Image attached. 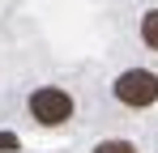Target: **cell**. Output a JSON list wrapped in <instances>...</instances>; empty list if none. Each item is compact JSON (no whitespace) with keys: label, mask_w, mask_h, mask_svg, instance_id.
<instances>
[{"label":"cell","mask_w":158,"mask_h":153,"mask_svg":"<svg viewBox=\"0 0 158 153\" xmlns=\"http://www.w3.org/2000/svg\"><path fill=\"white\" fill-rule=\"evenodd\" d=\"M17 145H22V140H17L13 132H0V149H4V153H13V149H17Z\"/></svg>","instance_id":"cell-5"},{"label":"cell","mask_w":158,"mask_h":153,"mask_svg":"<svg viewBox=\"0 0 158 153\" xmlns=\"http://www.w3.org/2000/svg\"><path fill=\"white\" fill-rule=\"evenodd\" d=\"M94 153H137V145H128V140H103Z\"/></svg>","instance_id":"cell-4"},{"label":"cell","mask_w":158,"mask_h":153,"mask_svg":"<svg viewBox=\"0 0 158 153\" xmlns=\"http://www.w3.org/2000/svg\"><path fill=\"white\" fill-rule=\"evenodd\" d=\"M141 38H145V47L158 51V9H150V13L141 17Z\"/></svg>","instance_id":"cell-3"},{"label":"cell","mask_w":158,"mask_h":153,"mask_svg":"<svg viewBox=\"0 0 158 153\" xmlns=\"http://www.w3.org/2000/svg\"><path fill=\"white\" fill-rule=\"evenodd\" d=\"M115 98L124 102V106H150V102H158V76L150 73V68H128V73H120Z\"/></svg>","instance_id":"cell-1"},{"label":"cell","mask_w":158,"mask_h":153,"mask_svg":"<svg viewBox=\"0 0 158 153\" xmlns=\"http://www.w3.org/2000/svg\"><path fill=\"white\" fill-rule=\"evenodd\" d=\"M30 115L39 124L56 128V124H64V119H73V98L64 89H56V85H43V89L30 94Z\"/></svg>","instance_id":"cell-2"}]
</instances>
